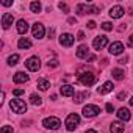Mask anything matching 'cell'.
I'll return each instance as SVG.
<instances>
[{"label": "cell", "instance_id": "cell-1", "mask_svg": "<svg viewBox=\"0 0 133 133\" xmlns=\"http://www.w3.org/2000/svg\"><path fill=\"white\" fill-rule=\"evenodd\" d=\"M64 125H66V128H68L69 131H74V130L80 125V116H78L77 113H71L68 117H66Z\"/></svg>", "mask_w": 133, "mask_h": 133}, {"label": "cell", "instance_id": "cell-2", "mask_svg": "<svg viewBox=\"0 0 133 133\" xmlns=\"http://www.w3.org/2000/svg\"><path fill=\"white\" fill-rule=\"evenodd\" d=\"M78 82L85 86H91L96 83V75L92 72H80L78 71Z\"/></svg>", "mask_w": 133, "mask_h": 133}, {"label": "cell", "instance_id": "cell-3", "mask_svg": "<svg viewBox=\"0 0 133 133\" xmlns=\"http://www.w3.org/2000/svg\"><path fill=\"white\" fill-rule=\"evenodd\" d=\"M10 107H11L13 113H17V114H22L27 111V103L24 100H19V99H13L10 102Z\"/></svg>", "mask_w": 133, "mask_h": 133}, {"label": "cell", "instance_id": "cell-4", "mask_svg": "<svg viewBox=\"0 0 133 133\" xmlns=\"http://www.w3.org/2000/svg\"><path fill=\"white\" fill-rule=\"evenodd\" d=\"M42 125L47 128V130H58L61 127V121L55 116H50V117H45L42 121Z\"/></svg>", "mask_w": 133, "mask_h": 133}, {"label": "cell", "instance_id": "cell-5", "mask_svg": "<svg viewBox=\"0 0 133 133\" xmlns=\"http://www.w3.org/2000/svg\"><path fill=\"white\" fill-rule=\"evenodd\" d=\"M25 66H27L28 71L36 72V71H39V68H41V61H39L38 56H30V58L25 61Z\"/></svg>", "mask_w": 133, "mask_h": 133}, {"label": "cell", "instance_id": "cell-6", "mask_svg": "<svg viewBox=\"0 0 133 133\" xmlns=\"http://www.w3.org/2000/svg\"><path fill=\"white\" fill-rule=\"evenodd\" d=\"M100 113V108L97 105H86L83 107V116L85 117H96Z\"/></svg>", "mask_w": 133, "mask_h": 133}, {"label": "cell", "instance_id": "cell-7", "mask_svg": "<svg viewBox=\"0 0 133 133\" xmlns=\"http://www.w3.org/2000/svg\"><path fill=\"white\" fill-rule=\"evenodd\" d=\"M108 45V38L107 36H96L94 38V41H92V47L96 49V50H102L103 47H107Z\"/></svg>", "mask_w": 133, "mask_h": 133}, {"label": "cell", "instance_id": "cell-8", "mask_svg": "<svg viewBox=\"0 0 133 133\" xmlns=\"http://www.w3.org/2000/svg\"><path fill=\"white\" fill-rule=\"evenodd\" d=\"M74 41H75V38H74V35H71V33H63V35L59 36V44L64 45V47H71V45L74 44Z\"/></svg>", "mask_w": 133, "mask_h": 133}, {"label": "cell", "instance_id": "cell-9", "mask_svg": "<svg viewBox=\"0 0 133 133\" xmlns=\"http://www.w3.org/2000/svg\"><path fill=\"white\" fill-rule=\"evenodd\" d=\"M33 38H36V39H42L44 38V33H45V30H44V25L42 24H39V22H36L35 25H33Z\"/></svg>", "mask_w": 133, "mask_h": 133}, {"label": "cell", "instance_id": "cell-10", "mask_svg": "<svg viewBox=\"0 0 133 133\" xmlns=\"http://www.w3.org/2000/svg\"><path fill=\"white\" fill-rule=\"evenodd\" d=\"M108 52H110L111 55H121V53L124 52V44H122V42H119V41H116V42L110 44Z\"/></svg>", "mask_w": 133, "mask_h": 133}, {"label": "cell", "instance_id": "cell-11", "mask_svg": "<svg viewBox=\"0 0 133 133\" xmlns=\"http://www.w3.org/2000/svg\"><path fill=\"white\" fill-rule=\"evenodd\" d=\"M124 8L121 6V5H116V6H113L111 10H110V16L113 17V19H121L122 16H124Z\"/></svg>", "mask_w": 133, "mask_h": 133}, {"label": "cell", "instance_id": "cell-12", "mask_svg": "<svg viewBox=\"0 0 133 133\" xmlns=\"http://www.w3.org/2000/svg\"><path fill=\"white\" fill-rule=\"evenodd\" d=\"M13 22H14V17H13L11 13H5V14L2 16V27H3L5 30L10 28V27L13 25Z\"/></svg>", "mask_w": 133, "mask_h": 133}, {"label": "cell", "instance_id": "cell-13", "mask_svg": "<svg viewBox=\"0 0 133 133\" xmlns=\"http://www.w3.org/2000/svg\"><path fill=\"white\" fill-rule=\"evenodd\" d=\"M116 114H117V119H119V121H124V122L130 121V117H131V114H130V110H128V108H121Z\"/></svg>", "mask_w": 133, "mask_h": 133}, {"label": "cell", "instance_id": "cell-14", "mask_svg": "<svg viewBox=\"0 0 133 133\" xmlns=\"http://www.w3.org/2000/svg\"><path fill=\"white\" fill-rule=\"evenodd\" d=\"M28 80H30V77L25 72H16L14 77H13V82L14 83H27Z\"/></svg>", "mask_w": 133, "mask_h": 133}, {"label": "cell", "instance_id": "cell-15", "mask_svg": "<svg viewBox=\"0 0 133 133\" xmlns=\"http://www.w3.org/2000/svg\"><path fill=\"white\" fill-rule=\"evenodd\" d=\"M59 92H61L64 97H72V96H75L74 88H72L71 85H63V86L59 88Z\"/></svg>", "mask_w": 133, "mask_h": 133}, {"label": "cell", "instance_id": "cell-16", "mask_svg": "<svg viewBox=\"0 0 133 133\" xmlns=\"http://www.w3.org/2000/svg\"><path fill=\"white\" fill-rule=\"evenodd\" d=\"M124 130H125V125L122 124V122H113L111 125H110V131L111 133H124Z\"/></svg>", "mask_w": 133, "mask_h": 133}, {"label": "cell", "instance_id": "cell-17", "mask_svg": "<svg viewBox=\"0 0 133 133\" xmlns=\"http://www.w3.org/2000/svg\"><path fill=\"white\" fill-rule=\"evenodd\" d=\"M27 31H28V24H27V21H25V19L17 21V33L25 35Z\"/></svg>", "mask_w": 133, "mask_h": 133}, {"label": "cell", "instance_id": "cell-18", "mask_svg": "<svg viewBox=\"0 0 133 133\" xmlns=\"http://www.w3.org/2000/svg\"><path fill=\"white\" fill-rule=\"evenodd\" d=\"M113 88H114V86H113V83H111V82H105V83L97 89V91H99V94H108V92H111V91H113Z\"/></svg>", "mask_w": 133, "mask_h": 133}, {"label": "cell", "instance_id": "cell-19", "mask_svg": "<svg viewBox=\"0 0 133 133\" xmlns=\"http://www.w3.org/2000/svg\"><path fill=\"white\" fill-rule=\"evenodd\" d=\"M75 53H77L78 58H88L89 56V49H88V45H80Z\"/></svg>", "mask_w": 133, "mask_h": 133}, {"label": "cell", "instance_id": "cell-20", "mask_svg": "<svg viewBox=\"0 0 133 133\" xmlns=\"http://www.w3.org/2000/svg\"><path fill=\"white\" fill-rule=\"evenodd\" d=\"M17 47H19V49H22V50L30 49V47H31V41H30L28 38H21V39L17 41Z\"/></svg>", "mask_w": 133, "mask_h": 133}, {"label": "cell", "instance_id": "cell-21", "mask_svg": "<svg viewBox=\"0 0 133 133\" xmlns=\"http://www.w3.org/2000/svg\"><path fill=\"white\" fill-rule=\"evenodd\" d=\"M75 10H77V14H78V16H85L86 13H89L91 6H88V5H85V3H78Z\"/></svg>", "mask_w": 133, "mask_h": 133}, {"label": "cell", "instance_id": "cell-22", "mask_svg": "<svg viewBox=\"0 0 133 133\" xmlns=\"http://www.w3.org/2000/svg\"><path fill=\"white\" fill-rule=\"evenodd\" d=\"M89 97V92L88 91H83V92H75V96H74V100H75V103H82L85 99H88Z\"/></svg>", "mask_w": 133, "mask_h": 133}, {"label": "cell", "instance_id": "cell-23", "mask_svg": "<svg viewBox=\"0 0 133 133\" xmlns=\"http://www.w3.org/2000/svg\"><path fill=\"white\" fill-rule=\"evenodd\" d=\"M38 88H39L41 91H47V89L50 88V82H49L47 78H39V80H38Z\"/></svg>", "mask_w": 133, "mask_h": 133}, {"label": "cell", "instance_id": "cell-24", "mask_svg": "<svg viewBox=\"0 0 133 133\" xmlns=\"http://www.w3.org/2000/svg\"><path fill=\"white\" fill-rule=\"evenodd\" d=\"M125 77V72L122 69H113V78L114 80H122Z\"/></svg>", "mask_w": 133, "mask_h": 133}, {"label": "cell", "instance_id": "cell-25", "mask_svg": "<svg viewBox=\"0 0 133 133\" xmlns=\"http://www.w3.org/2000/svg\"><path fill=\"white\" fill-rule=\"evenodd\" d=\"M30 10H31V13H39L42 10V6H41L39 2H31L30 3Z\"/></svg>", "mask_w": 133, "mask_h": 133}, {"label": "cell", "instance_id": "cell-26", "mask_svg": "<svg viewBox=\"0 0 133 133\" xmlns=\"http://www.w3.org/2000/svg\"><path fill=\"white\" fill-rule=\"evenodd\" d=\"M30 102H31L33 105H38V107H39V105L42 103V99H41L38 94H31V96H30Z\"/></svg>", "mask_w": 133, "mask_h": 133}, {"label": "cell", "instance_id": "cell-27", "mask_svg": "<svg viewBox=\"0 0 133 133\" xmlns=\"http://www.w3.org/2000/svg\"><path fill=\"white\" fill-rule=\"evenodd\" d=\"M17 61H19V55H17V53L11 55V56L8 58V64H10V66H14V64H17Z\"/></svg>", "mask_w": 133, "mask_h": 133}, {"label": "cell", "instance_id": "cell-28", "mask_svg": "<svg viewBox=\"0 0 133 133\" xmlns=\"http://www.w3.org/2000/svg\"><path fill=\"white\" fill-rule=\"evenodd\" d=\"M100 27H102L105 31H111V30H113V24H111V22H103Z\"/></svg>", "mask_w": 133, "mask_h": 133}, {"label": "cell", "instance_id": "cell-29", "mask_svg": "<svg viewBox=\"0 0 133 133\" xmlns=\"http://www.w3.org/2000/svg\"><path fill=\"white\" fill-rule=\"evenodd\" d=\"M2 133H14V130H13V127H10V125H3V127H2Z\"/></svg>", "mask_w": 133, "mask_h": 133}, {"label": "cell", "instance_id": "cell-30", "mask_svg": "<svg viewBox=\"0 0 133 133\" xmlns=\"http://www.w3.org/2000/svg\"><path fill=\"white\" fill-rule=\"evenodd\" d=\"M58 8H59L61 11H64V13H69V6L66 5V3H58Z\"/></svg>", "mask_w": 133, "mask_h": 133}, {"label": "cell", "instance_id": "cell-31", "mask_svg": "<svg viewBox=\"0 0 133 133\" xmlns=\"http://www.w3.org/2000/svg\"><path fill=\"white\" fill-rule=\"evenodd\" d=\"M117 99H119V100H124V99H127V91H122V92H119V94H117Z\"/></svg>", "mask_w": 133, "mask_h": 133}, {"label": "cell", "instance_id": "cell-32", "mask_svg": "<svg viewBox=\"0 0 133 133\" xmlns=\"http://www.w3.org/2000/svg\"><path fill=\"white\" fill-rule=\"evenodd\" d=\"M47 66H49V68H56V66H58V61H56V59H52V61L47 63Z\"/></svg>", "mask_w": 133, "mask_h": 133}, {"label": "cell", "instance_id": "cell-33", "mask_svg": "<svg viewBox=\"0 0 133 133\" xmlns=\"http://www.w3.org/2000/svg\"><path fill=\"white\" fill-rule=\"evenodd\" d=\"M99 11H100V8H99V6H91V10H89V13H91V14H97Z\"/></svg>", "mask_w": 133, "mask_h": 133}, {"label": "cell", "instance_id": "cell-34", "mask_svg": "<svg viewBox=\"0 0 133 133\" xmlns=\"http://www.w3.org/2000/svg\"><path fill=\"white\" fill-rule=\"evenodd\" d=\"M105 110H107L108 113H114V107H113L111 103H107V107H105Z\"/></svg>", "mask_w": 133, "mask_h": 133}, {"label": "cell", "instance_id": "cell-35", "mask_svg": "<svg viewBox=\"0 0 133 133\" xmlns=\"http://www.w3.org/2000/svg\"><path fill=\"white\" fill-rule=\"evenodd\" d=\"M77 39H78V41H83V39H85V33H83V31H78Z\"/></svg>", "mask_w": 133, "mask_h": 133}, {"label": "cell", "instance_id": "cell-36", "mask_svg": "<svg viewBox=\"0 0 133 133\" xmlns=\"http://www.w3.org/2000/svg\"><path fill=\"white\" fill-rule=\"evenodd\" d=\"M2 5H3V6H11V5H13V2H11V0H3Z\"/></svg>", "mask_w": 133, "mask_h": 133}, {"label": "cell", "instance_id": "cell-37", "mask_svg": "<svg viewBox=\"0 0 133 133\" xmlns=\"http://www.w3.org/2000/svg\"><path fill=\"white\" fill-rule=\"evenodd\" d=\"M88 27H89L91 30H94V28H96V22H94V21H89V22H88Z\"/></svg>", "mask_w": 133, "mask_h": 133}, {"label": "cell", "instance_id": "cell-38", "mask_svg": "<svg viewBox=\"0 0 133 133\" xmlns=\"http://www.w3.org/2000/svg\"><path fill=\"white\" fill-rule=\"evenodd\" d=\"M13 92H14V96H22L24 94V89H14Z\"/></svg>", "mask_w": 133, "mask_h": 133}, {"label": "cell", "instance_id": "cell-39", "mask_svg": "<svg viewBox=\"0 0 133 133\" xmlns=\"http://www.w3.org/2000/svg\"><path fill=\"white\" fill-rule=\"evenodd\" d=\"M128 47H133V36L128 38Z\"/></svg>", "mask_w": 133, "mask_h": 133}, {"label": "cell", "instance_id": "cell-40", "mask_svg": "<svg viewBox=\"0 0 133 133\" xmlns=\"http://www.w3.org/2000/svg\"><path fill=\"white\" fill-rule=\"evenodd\" d=\"M127 59H128L127 56H125V58H121V59H119V63H121V64H125V63H127Z\"/></svg>", "mask_w": 133, "mask_h": 133}, {"label": "cell", "instance_id": "cell-41", "mask_svg": "<svg viewBox=\"0 0 133 133\" xmlns=\"http://www.w3.org/2000/svg\"><path fill=\"white\" fill-rule=\"evenodd\" d=\"M94 59H96V56H94V55H89V56H88V61H94Z\"/></svg>", "mask_w": 133, "mask_h": 133}, {"label": "cell", "instance_id": "cell-42", "mask_svg": "<svg viewBox=\"0 0 133 133\" xmlns=\"http://www.w3.org/2000/svg\"><path fill=\"white\" fill-rule=\"evenodd\" d=\"M85 133H97V131H96V130H86Z\"/></svg>", "mask_w": 133, "mask_h": 133}, {"label": "cell", "instance_id": "cell-43", "mask_svg": "<svg viewBox=\"0 0 133 133\" xmlns=\"http://www.w3.org/2000/svg\"><path fill=\"white\" fill-rule=\"evenodd\" d=\"M130 105H131V107H133V97H131V99H130Z\"/></svg>", "mask_w": 133, "mask_h": 133}]
</instances>
